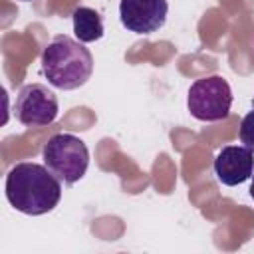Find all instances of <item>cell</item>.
<instances>
[{
    "mask_svg": "<svg viewBox=\"0 0 254 254\" xmlns=\"http://www.w3.org/2000/svg\"><path fill=\"white\" fill-rule=\"evenodd\" d=\"M187 107L198 121H222L232 107V89L222 75H206L189 87Z\"/></svg>",
    "mask_w": 254,
    "mask_h": 254,
    "instance_id": "4",
    "label": "cell"
},
{
    "mask_svg": "<svg viewBox=\"0 0 254 254\" xmlns=\"http://www.w3.org/2000/svg\"><path fill=\"white\" fill-rule=\"evenodd\" d=\"M58 111L56 93L42 83H28L16 95L14 115L26 127H46L56 121Z\"/></svg>",
    "mask_w": 254,
    "mask_h": 254,
    "instance_id": "5",
    "label": "cell"
},
{
    "mask_svg": "<svg viewBox=\"0 0 254 254\" xmlns=\"http://www.w3.org/2000/svg\"><path fill=\"white\" fill-rule=\"evenodd\" d=\"M254 173V153L250 147L226 145L218 151L214 159V175L226 187H236L252 179Z\"/></svg>",
    "mask_w": 254,
    "mask_h": 254,
    "instance_id": "7",
    "label": "cell"
},
{
    "mask_svg": "<svg viewBox=\"0 0 254 254\" xmlns=\"http://www.w3.org/2000/svg\"><path fill=\"white\" fill-rule=\"evenodd\" d=\"M42 73L56 89H77L93 73V56L83 42L60 34L42 52Z\"/></svg>",
    "mask_w": 254,
    "mask_h": 254,
    "instance_id": "2",
    "label": "cell"
},
{
    "mask_svg": "<svg viewBox=\"0 0 254 254\" xmlns=\"http://www.w3.org/2000/svg\"><path fill=\"white\" fill-rule=\"evenodd\" d=\"M238 135H240V141L250 147L254 151V109L248 111L242 121H240V129H238Z\"/></svg>",
    "mask_w": 254,
    "mask_h": 254,
    "instance_id": "9",
    "label": "cell"
},
{
    "mask_svg": "<svg viewBox=\"0 0 254 254\" xmlns=\"http://www.w3.org/2000/svg\"><path fill=\"white\" fill-rule=\"evenodd\" d=\"M4 192L18 212L40 216L58 206L62 198V181L46 165L18 163L6 175Z\"/></svg>",
    "mask_w": 254,
    "mask_h": 254,
    "instance_id": "1",
    "label": "cell"
},
{
    "mask_svg": "<svg viewBox=\"0 0 254 254\" xmlns=\"http://www.w3.org/2000/svg\"><path fill=\"white\" fill-rule=\"evenodd\" d=\"M42 159H44V165L64 185H73L79 179H83L89 167L87 145L71 133L52 135L42 149Z\"/></svg>",
    "mask_w": 254,
    "mask_h": 254,
    "instance_id": "3",
    "label": "cell"
},
{
    "mask_svg": "<svg viewBox=\"0 0 254 254\" xmlns=\"http://www.w3.org/2000/svg\"><path fill=\"white\" fill-rule=\"evenodd\" d=\"M71 20H73V34L83 44L101 40L103 34H105L103 20H101L99 12L93 10V8H87V6L75 8L73 14H71Z\"/></svg>",
    "mask_w": 254,
    "mask_h": 254,
    "instance_id": "8",
    "label": "cell"
},
{
    "mask_svg": "<svg viewBox=\"0 0 254 254\" xmlns=\"http://www.w3.org/2000/svg\"><path fill=\"white\" fill-rule=\"evenodd\" d=\"M250 196L254 200V173H252V183H250Z\"/></svg>",
    "mask_w": 254,
    "mask_h": 254,
    "instance_id": "10",
    "label": "cell"
},
{
    "mask_svg": "<svg viewBox=\"0 0 254 254\" xmlns=\"http://www.w3.org/2000/svg\"><path fill=\"white\" fill-rule=\"evenodd\" d=\"M167 0H119L121 24L133 34H153L167 22Z\"/></svg>",
    "mask_w": 254,
    "mask_h": 254,
    "instance_id": "6",
    "label": "cell"
},
{
    "mask_svg": "<svg viewBox=\"0 0 254 254\" xmlns=\"http://www.w3.org/2000/svg\"><path fill=\"white\" fill-rule=\"evenodd\" d=\"M20 2H32V0H20Z\"/></svg>",
    "mask_w": 254,
    "mask_h": 254,
    "instance_id": "12",
    "label": "cell"
},
{
    "mask_svg": "<svg viewBox=\"0 0 254 254\" xmlns=\"http://www.w3.org/2000/svg\"><path fill=\"white\" fill-rule=\"evenodd\" d=\"M252 109H254V97H252Z\"/></svg>",
    "mask_w": 254,
    "mask_h": 254,
    "instance_id": "11",
    "label": "cell"
}]
</instances>
